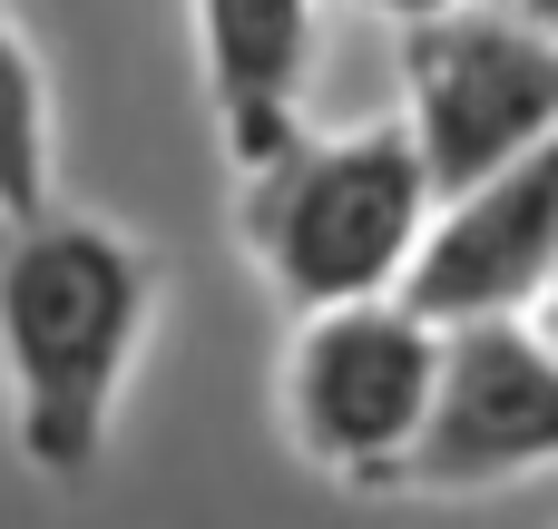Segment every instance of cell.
Listing matches in <instances>:
<instances>
[{
  "mask_svg": "<svg viewBox=\"0 0 558 529\" xmlns=\"http://www.w3.org/2000/svg\"><path fill=\"white\" fill-rule=\"evenodd\" d=\"M157 324V255L108 216H10L0 226V373L20 461L49 481H88L118 393Z\"/></svg>",
  "mask_w": 558,
  "mask_h": 529,
  "instance_id": "obj_1",
  "label": "cell"
},
{
  "mask_svg": "<svg viewBox=\"0 0 558 529\" xmlns=\"http://www.w3.org/2000/svg\"><path fill=\"white\" fill-rule=\"evenodd\" d=\"M432 206H441V187H432L402 118H373V128H343V137L304 128L294 147H275L235 187L245 255L294 314L402 294V275L432 236Z\"/></svg>",
  "mask_w": 558,
  "mask_h": 529,
  "instance_id": "obj_2",
  "label": "cell"
},
{
  "mask_svg": "<svg viewBox=\"0 0 558 529\" xmlns=\"http://www.w3.org/2000/svg\"><path fill=\"white\" fill-rule=\"evenodd\" d=\"M432 383H441L432 314H412L402 294L324 304V314H294V344H284V432L314 471L353 491H392L422 442Z\"/></svg>",
  "mask_w": 558,
  "mask_h": 529,
  "instance_id": "obj_3",
  "label": "cell"
},
{
  "mask_svg": "<svg viewBox=\"0 0 558 529\" xmlns=\"http://www.w3.org/2000/svg\"><path fill=\"white\" fill-rule=\"evenodd\" d=\"M402 128L432 187L461 196L471 177L510 167L520 147H539L558 128V49L539 29H520L500 0L402 29Z\"/></svg>",
  "mask_w": 558,
  "mask_h": 529,
  "instance_id": "obj_4",
  "label": "cell"
},
{
  "mask_svg": "<svg viewBox=\"0 0 558 529\" xmlns=\"http://www.w3.org/2000/svg\"><path fill=\"white\" fill-rule=\"evenodd\" d=\"M558 471V353L530 314L441 324V383L392 491H500Z\"/></svg>",
  "mask_w": 558,
  "mask_h": 529,
  "instance_id": "obj_5",
  "label": "cell"
},
{
  "mask_svg": "<svg viewBox=\"0 0 558 529\" xmlns=\"http://www.w3.org/2000/svg\"><path fill=\"white\" fill-rule=\"evenodd\" d=\"M549 285H558V128L432 206L402 304L432 324H481V314H530Z\"/></svg>",
  "mask_w": 558,
  "mask_h": 529,
  "instance_id": "obj_6",
  "label": "cell"
},
{
  "mask_svg": "<svg viewBox=\"0 0 558 529\" xmlns=\"http://www.w3.org/2000/svg\"><path fill=\"white\" fill-rule=\"evenodd\" d=\"M314 49H324L314 0H196V59H206L216 137L235 167H265L275 147L304 137Z\"/></svg>",
  "mask_w": 558,
  "mask_h": 529,
  "instance_id": "obj_7",
  "label": "cell"
},
{
  "mask_svg": "<svg viewBox=\"0 0 558 529\" xmlns=\"http://www.w3.org/2000/svg\"><path fill=\"white\" fill-rule=\"evenodd\" d=\"M49 206V79L0 10V226Z\"/></svg>",
  "mask_w": 558,
  "mask_h": 529,
  "instance_id": "obj_8",
  "label": "cell"
},
{
  "mask_svg": "<svg viewBox=\"0 0 558 529\" xmlns=\"http://www.w3.org/2000/svg\"><path fill=\"white\" fill-rule=\"evenodd\" d=\"M373 20H392V29H422V20H451V10H471V0H363Z\"/></svg>",
  "mask_w": 558,
  "mask_h": 529,
  "instance_id": "obj_9",
  "label": "cell"
},
{
  "mask_svg": "<svg viewBox=\"0 0 558 529\" xmlns=\"http://www.w3.org/2000/svg\"><path fill=\"white\" fill-rule=\"evenodd\" d=\"M500 10H510L520 29H539V39H549V49H558V0H500Z\"/></svg>",
  "mask_w": 558,
  "mask_h": 529,
  "instance_id": "obj_10",
  "label": "cell"
},
{
  "mask_svg": "<svg viewBox=\"0 0 558 529\" xmlns=\"http://www.w3.org/2000/svg\"><path fill=\"white\" fill-rule=\"evenodd\" d=\"M530 324L549 334V353H558V285H549V294H539V304H530Z\"/></svg>",
  "mask_w": 558,
  "mask_h": 529,
  "instance_id": "obj_11",
  "label": "cell"
}]
</instances>
